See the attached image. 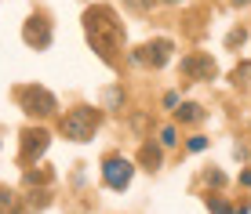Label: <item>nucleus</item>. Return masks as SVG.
<instances>
[{"instance_id": "obj_22", "label": "nucleus", "mask_w": 251, "mask_h": 214, "mask_svg": "<svg viewBox=\"0 0 251 214\" xmlns=\"http://www.w3.org/2000/svg\"><path fill=\"white\" fill-rule=\"evenodd\" d=\"M164 109H178V95H175V91H168V95H164Z\"/></svg>"}, {"instance_id": "obj_9", "label": "nucleus", "mask_w": 251, "mask_h": 214, "mask_svg": "<svg viewBox=\"0 0 251 214\" xmlns=\"http://www.w3.org/2000/svg\"><path fill=\"white\" fill-rule=\"evenodd\" d=\"M204 116H207V113L197 106V102H182V106L175 109V120H178V124H201Z\"/></svg>"}, {"instance_id": "obj_15", "label": "nucleus", "mask_w": 251, "mask_h": 214, "mask_svg": "<svg viewBox=\"0 0 251 214\" xmlns=\"http://www.w3.org/2000/svg\"><path fill=\"white\" fill-rule=\"evenodd\" d=\"M244 40H248V29H244V25H240V29H229V33H226V47H229V51L244 47Z\"/></svg>"}, {"instance_id": "obj_2", "label": "nucleus", "mask_w": 251, "mask_h": 214, "mask_svg": "<svg viewBox=\"0 0 251 214\" xmlns=\"http://www.w3.org/2000/svg\"><path fill=\"white\" fill-rule=\"evenodd\" d=\"M99 124H102V113H99V109L76 106V109H69V113L62 116L58 131H62V138H69V142H91L95 131H99Z\"/></svg>"}, {"instance_id": "obj_18", "label": "nucleus", "mask_w": 251, "mask_h": 214, "mask_svg": "<svg viewBox=\"0 0 251 214\" xmlns=\"http://www.w3.org/2000/svg\"><path fill=\"white\" fill-rule=\"evenodd\" d=\"M186 149H189V152H204V149H207V138H204V134H193V138L186 142Z\"/></svg>"}, {"instance_id": "obj_4", "label": "nucleus", "mask_w": 251, "mask_h": 214, "mask_svg": "<svg viewBox=\"0 0 251 214\" xmlns=\"http://www.w3.org/2000/svg\"><path fill=\"white\" fill-rule=\"evenodd\" d=\"M171 51H175V44H171V40H164V37H157V40H150V44L135 47L127 58H131V65H146V69H164V65H168V58H171Z\"/></svg>"}, {"instance_id": "obj_23", "label": "nucleus", "mask_w": 251, "mask_h": 214, "mask_svg": "<svg viewBox=\"0 0 251 214\" xmlns=\"http://www.w3.org/2000/svg\"><path fill=\"white\" fill-rule=\"evenodd\" d=\"M233 156H237V160H240V164H244V160H248V149H244V145H240V142H237V145H233Z\"/></svg>"}, {"instance_id": "obj_20", "label": "nucleus", "mask_w": 251, "mask_h": 214, "mask_svg": "<svg viewBox=\"0 0 251 214\" xmlns=\"http://www.w3.org/2000/svg\"><path fill=\"white\" fill-rule=\"evenodd\" d=\"M207 185L222 189V185H226V174H222V171H207Z\"/></svg>"}, {"instance_id": "obj_1", "label": "nucleus", "mask_w": 251, "mask_h": 214, "mask_svg": "<svg viewBox=\"0 0 251 214\" xmlns=\"http://www.w3.org/2000/svg\"><path fill=\"white\" fill-rule=\"evenodd\" d=\"M84 37H88V44L91 51L102 58L106 65H113L117 62V55H120V47H124V22L117 19V11L113 7H106V4H95L84 11Z\"/></svg>"}, {"instance_id": "obj_25", "label": "nucleus", "mask_w": 251, "mask_h": 214, "mask_svg": "<svg viewBox=\"0 0 251 214\" xmlns=\"http://www.w3.org/2000/svg\"><path fill=\"white\" fill-rule=\"evenodd\" d=\"M237 214H251V203L244 200V203H237Z\"/></svg>"}, {"instance_id": "obj_27", "label": "nucleus", "mask_w": 251, "mask_h": 214, "mask_svg": "<svg viewBox=\"0 0 251 214\" xmlns=\"http://www.w3.org/2000/svg\"><path fill=\"white\" fill-rule=\"evenodd\" d=\"M233 4H237V7H248V4H251V0H233Z\"/></svg>"}, {"instance_id": "obj_26", "label": "nucleus", "mask_w": 251, "mask_h": 214, "mask_svg": "<svg viewBox=\"0 0 251 214\" xmlns=\"http://www.w3.org/2000/svg\"><path fill=\"white\" fill-rule=\"evenodd\" d=\"M160 4H171V7H178V4H186V0H160Z\"/></svg>"}, {"instance_id": "obj_12", "label": "nucleus", "mask_w": 251, "mask_h": 214, "mask_svg": "<svg viewBox=\"0 0 251 214\" xmlns=\"http://www.w3.org/2000/svg\"><path fill=\"white\" fill-rule=\"evenodd\" d=\"M233 84H237V87H251V62H240L237 69H233Z\"/></svg>"}, {"instance_id": "obj_10", "label": "nucleus", "mask_w": 251, "mask_h": 214, "mask_svg": "<svg viewBox=\"0 0 251 214\" xmlns=\"http://www.w3.org/2000/svg\"><path fill=\"white\" fill-rule=\"evenodd\" d=\"M138 160H142V167H146V171H157V167H160V160H164V152H160V145L146 142V145H142V152H138Z\"/></svg>"}, {"instance_id": "obj_3", "label": "nucleus", "mask_w": 251, "mask_h": 214, "mask_svg": "<svg viewBox=\"0 0 251 214\" xmlns=\"http://www.w3.org/2000/svg\"><path fill=\"white\" fill-rule=\"evenodd\" d=\"M15 98H19L22 113H29V116H51L58 109L55 95H51L48 87H40V84H22V87H15Z\"/></svg>"}, {"instance_id": "obj_16", "label": "nucleus", "mask_w": 251, "mask_h": 214, "mask_svg": "<svg viewBox=\"0 0 251 214\" xmlns=\"http://www.w3.org/2000/svg\"><path fill=\"white\" fill-rule=\"evenodd\" d=\"M106 109H124V91H120V87L106 91Z\"/></svg>"}, {"instance_id": "obj_8", "label": "nucleus", "mask_w": 251, "mask_h": 214, "mask_svg": "<svg viewBox=\"0 0 251 214\" xmlns=\"http://www.w3.org/2000/svg\"><path fill=\"white\" fill-rule=\"evenodd\" d=\"M182 76H186L189 84L211 80V76H215V58L211 55H186L182 58Z\"/></svg>"}, {"instance_id": "obj_19", "label": "nucleus", "mask_w": 251, "mask_h": 214, "mask_svg": "<svg viewBox=\"0 0 251 214\" xmlns=\"http://www.w3.org/2000/svg\"><path fill=\"white\" fill-rule=\"evenodd\" d=\"M25 182H29V185H37V182H40V185H48V182H51V174H48V171H40V174H37V171H25Z\"/></svg>"}, {"instance_id": "obj_5", "label": "nucleus", "mask_w": 251, "mask_h": 214, "mask_svg": "<svg viewBox=\"0 0 251 214\" xmlns=\"http://www.w3.org/2000/svg\"><path fill=\"white\" fill-rule=\"evenodd\" d=\"M131 178H135L131 160H124V156H106L102 160V182H106L113 193H124L127 185H131Z\"/></svg>"}, {"instance_id": "obj_6", "label": "nucleus", "mask_w": 251, "mask_h": 214, "mask_svg": "<svg viewBox=\"0 0 251 214\" xmlns=\"http://www.w3.org/2000/svg\"><path fill=\"white\" fill-rule=\"evenodd\" d=\"M22 40H25V47H33V51H48L51 40H55V29H51V22L44 15H29L25 25H22Z\"/></svg>"}, {"instance_id": "obj_14", "label": "nucleus", "mask_w": 251, "mask_h": 214, "mask_svg": "<svg viewBox=\"0 0 251 214\" xmlns=\"http://www.w3.org/2000/svg\"><path fill=\"white\" fill-rule=\"evenodd\" d=\"M207 211L211 214H237V207H229L222 196H207Z\"/></svg>"}, {"instance_id": "obj_11", "label": "nucleus", "mask_w": 251, "mask_h": 214, "mask_svg": "<svg viewBox=\"0 0 251 214\" xmlns=\"http://www.w3.org/2000/svg\"><path fill=\"white\" fill-rule=\"evenodd\" d=\"M15 207H19V196L0 185V214H15Z\"/></svg>"}, {"instance_id": "obj_17", "label": "nucleus", "mask_w": 251, "mask_h": 214, "mask_svg": "<svg viewBox=\"0 0 251 214\" xmlns=\"http://www.w3.org/2000/svg\"><path fill=\"white\" fill-rule=\"evenodd\" d=\"M160 145H164V149H175V145H178V131H175V127H164V131H160Z\"/></svg>"}, {"instance_id": "obj_21", "label": "nucleus", "mask_w": 251, "mask_h": 214, "mask_svg": "<svg viewBox=\"0 0 251 214\" xmlns=\"http://www.w3.org/2000/svg\"><path fill=\"white\" fill-rule=\"evenodd\" d=\"M29 207H48V193H29Z\"/></svg>"}, {"instance_id": "obj_24", "label": "nucleus", "mask_w": 251, "mask_h": 214, "mask_svg": "<svg viewBox=\"0 0 251 214\" xmlns=\"http://www.w3.org/2000/svg\"><path fill=\"white\" fill-rule=\"evenodd\" d=\"M240 185H244V189H251V171H240Z\"/></svg>"}, {"instance_id": "obj_7", "label": "nucleus", "mask_w": 251, "mask_h": 214, "mask_svg": "<svg viewBox=\"0 0 251 214\" xmlns=\"http://www.w3.org/2000/svg\"><path fill=\"white\" fill-rule=\"evenodd\" d=\"M48 145H51V134L44 131V127H25L22 131V164H33V160H40L48 152Z\"/></svg>"}, {"instance_id": "obj_13", "label": "nucleus", "mask_w": 251, "mask_h": 214, "mask_svg": "<svg viewBox=\"0 0 251 214\" xmlns=\"http://www.w3.org/2000/svg\"><path fill=\"white\" fill-rule=\"evenodd\" d=\"M157 4H160V0H124V7H127V11H135V15H150Z\"/></svg>"}]
</instances>
